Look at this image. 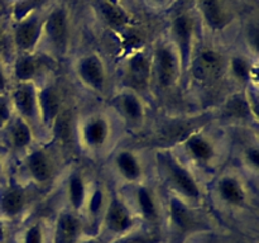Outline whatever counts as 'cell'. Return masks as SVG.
Masks as SVG:
<instances>
[{
    "label": "cell",
    "instance_id": "obj_37",
    "mask_svg": "<svg viewBox=\"0 0 259 243\" xmlns=\"http://www.w3.org/2000/svg\"><path fill=\"white\" fill-rule=\"evenodd\" d=\"M192 2H195V0H192Z\"/></svg>",
    "mask_w": 259,
    "mask_h": 243
},
{
    "label": "cell",
    "instance_id": "obj_16",
    "mask_svg": "<svg viewBox=\"0 0 259 243\" xmlns=\"http://www.w3.org/2000/svg\"><path fill=\"white\" fill-rule=\"evenodd\" d=\"M71 45L70 17L66 8L55 7L45 15L38 52L55 62L67 57Z\"/></svg>",
    "mask_w": 259,
    "mask_h": 243
},
{
    "label": "cell",
    "instance_id": "obj_5",
    "mask_svg": "<svg viewBox=\"0 0 259 243\" xmlns=\"http://www.w3.org/2000/svg\"><path fill=\"white\" fill-rule=\"evenodd\" d=\"M257 181L235 165L223 167L207 182V201L230 212H243L255 205Z\"/></svg>",
    "mask_w": 259,
    "mask_h": 243
},
{
    "label": "cell",
    "instance_id": "obj_25",
    "mask_svg": "<svg viewBox=\"0 0 259 243\" xmlns=\"http://www.w3.org/2000/svg\"><path fill=\"white\" fill-rule=\"evenodd\" d=\"M240 132V142L232 141V156L234 154L238 169L247 176L258 181L259 176V139L258 129L238 128Z\"/></svg>",
    "mask_w": 259,
    "mask_h": 243
},
{
    "label": "cell",
    "instance_id": "obj_1",
    "mask_svg": "<svg viewBox=\"0 0 259 243\" xmlns=\"http://www.w3.org/2000/svg\"><path fill=\"white\" fill-rule=\"evenodd\" d=\"M169 147L207 185L232 158V131L214 120L202 123L187 129Z\"/></svg>",
    "mask_w": 259,
    "mask_h": 243
},
{
    "label": "cell",
    "instance_id": "obj_20",
    "mask_svg": "<svg viewBox=\"0 0 259 243\" xmlns=\"http://www.w3.org/2000/svg\"><path fill=\"white\" fill-rule=\"evenodd\" d=\"M53 63L55 61L38 51L33 53H14L9 62L12 81L40 84L56 75Z\"/></svg>",
    "mask_w": 259,
    "mask_h": 243
},
{
    "label": "cell",
    "instance_id": "obj_30",
    "mask_svg": "<svg viewBox=\"0 0 259 243\" xmlns=\"http://www.w3.org/2000/svg\"><path fill=\"white\" fill-rule=\"evenodd\" d=\"M46 225L42 219H34L25 225L20 243H46Z\"/></svg>",
    "mask_w": 259,
    "mask_h": 243
},
{
    "label": "cell",
    "instance_id": "obj_19",
    "mask_svg": "<svg viewBox=\"0 0 259 243\" xmlns=\"http://www.w3.org/2000/svg\"><path fill=\"white\" fill-rule=\"evenodd\" d=\"M118 85L134 89L151 99V50L137 48L121 61Z\"/></svg>",
    "mask_w": 259,
    "mask_h": 243
},
{
    "label": "cell",
    "instance_id": "obj_31",
    "mask_svg": "<svg viewBox=\"0 0 259 243\" xmlns=\"http://www.w3.org/2000/svg\"><path fill=\"white\" fill-rule=\"evenodd\" d=\"M13 118H14V111L9 96L8 94H2L0 95V132L10 123Z\"/></svg>",
    "mask_w": 259,
    "mask_h": 243
},
{
    "label": "cell",
    "instance_id": "obj_9",
    "mask_svg": "<svg viewBox=\"0 0 259 243\" xmlns=\"http://www.w3.org/2000/svg\"><path fill=\"white\" fill-rule=\"evenodd\" d=\"M105 100L126 134H138L147 128L151 116V101L146 95L134 89L115 84Z\"/></svg>",
    "mask_w": 259,
    "mask_h": 243
},
{
    "label": "cell",
    "instance_id": "obj_28",
    "mask_svg": "<svg viewBox=\"0 0 259 243\" xmlns=\"http://www.w3.org/2000/svg\"><path fill=\"white\" fill-rule=\"evenodd\" d=\"M201 20L211 32H220L229 24V13L222 0H195Z\"/></svg>",
    "mask_w": 259,
    "mask_h": 243
},
{
    "label": "cell",
    "instance_id": "obj_11",
    "mask_svg": "<svg viewBox=\"0 0 259 243\" xmlns=\"http://www.w3.org/2000/svg\"><path fill=\"white\" fill-rule=\"evenodd\" d=\"M116 189L141 224L157 225L164 219V194L153 177Z\"/></svg>",
    "mask_w": 259,
    "mask_h": 243
},
{
    "label": "cell",
    "instance_id": "obj_8",
    "mask_svg": "<svg viewBox=\"0 0 259 243\" xmlns=\"http://www.w3.org/2000/svg\"><path fill=\"white\" fill-rule=\"evenodd\" d=\"M71 76L76 85L94 98L106 99L115 86L108 62L98 51L75 56L71 61Z\"/></svg>",
    "mask_w": 259,
    "mask_h": 243
},
{
    "label": "cell",
    "instance_id": "obj_6",
    "mask_svg": "<svg viewBox=\"0 0 259 243\" xmlns=\"http://www.w3.org/2000/svg\"><path fill=\"white\" fill-rule=\"evenodd\" d=\"M108 177L115 187L152 179L151 149L121 142L104 161Z\"/></svg>",
    "mask_w": 259,
    "mask_h": 243
},
{
    "label": "cell",
    "instance_id": "obj_15",
    "mask_svg": "<svg viewBox=\"0 0 259 243\" xmlns=\"http://www.w3.org/2000/svg\"><path fill=\"white\" fill-rule=\"evenodd\" d=\"M96 175L83 165H66L55 189L62 197V207L82 214L93 190Z\"/></svg>",
    "mask_w": 259,
    "mask_h": 243
},
{
    "label": "cell",
    "instance_id": "obj_2",
    "mask_svg": "<svg viewBox=\"0 0 259 243\" xmlns=\"http://www.w3.org/2000/svg\"><path fill=\"white\" fill-rule=\"evenodd\" d=\"M73 143L81 156L93 162H104L126 133L106 104L76 114L71 131Z\"/></svg>",
    "mask_w": 259,
    "mask_h": 243
},
{
    "label": "cell",
    "instance_id": "obj_27",
    "mask_svg": "<svg viewBox=\"0 0 259 243\" xmlns=\"http://www.w3.org/2000/svg\"><path fill=\"white\" fill-rule=\"evenodd\" d=\"M82 217L65 207L56 213L52 228V243H80L86 237Z\"/></svg>",
    "mask_w": 259,
    "mask_h": 243
},
{
    "label": "cell",
    "instance_id": "obj_21",
    "mask_svg": "<svg viewBox=\"0 0 259 243\" xmlns=\"http://www.w3.org/2000/svg\"><path fill=\"white\" fill-rule=\"evenodd\" d=\"M225 83L230 90H244L258 85V56L249 52H232L225 61Z\"/></svg>",
    "mask_w": 259,
    "mask_h": 243
},
{
    "label": "cell",
    "instance_id": "obj_7",
    "mask_svg": "<svg viewBox=\"0 0 259 243\" xmlns=\"http://www.w3.org/2000/svg\"><path fill=\"white\" fill-rule=\"evenodd\" d=\"M185 71L181 57L168 38L151 48V99L167 98L184 88Z\"/></svg>",
    "mask_w": 259,
    "mask_h": 243
},
{
    "label": "cell",
    "instance_id": "obj_22",
    "mask_svg": "<svg viewBox=\"0 0 259 243\" xmlns=\"http://www.w3.org/2000/svg\"><path fill=\"white\" fill-rule=\"evenodd\" d=\"M167 38L176 47L177 52L181 57L185 75H186L191 56L199 43L196 34V18L189 12L180 13L172 20L171 27H169V34Z\"/></svg>",
    "mask_w": 259,
    "mask_h": 243
},
{
    "label": "cell",
    "instance_id": "obj_4",
    "mask_svg": "<svg viewBox=\"0 0 259 243\" xmlns=\"http://www.w3.org/2000/svg\"><path fill=\"white\" fill-rule=\"evenodd\" d=\"M62 161V149L57 142H39L15 159L14 170L10 174L45 194L56 187L66 167Z\"/></svg>",
    "mask_w": 259,
    "mask_h": 243
},
{
    "label": "cell",
    "instance_id": "obj_26",
    "mask_svg": "<svg viewBox=\"0 0 259 243\" xmlns=\"http://www.w3.org/2000/svg\"><path fill=\"white\" fill-rule=\"evenodd\" d=\"M0 133H3L8 153L14 158V161L22 157L35 144L43 142L38 132L28 122L23 120L17 115H14V118Z\"/></svg>",
    "mask_w": 259,
    "mask_h": 243
},
{
    "label": "cell",
    "instance_id": "obj_18",
    "mask_svg": "<svg viewBox=\"0 0 259 243\" xmlns=\"http://www.w3.org/2000/svg\"><path fill=\"white\" fill-rule=\"evenodd\" d=\"M163 194L164 219L177 234H190L209 230V222L205 218L204 208L194 207L174 195L166 192Z\"/></svg>",
    "mask_w": 259,
    "mask_h": 243
},
{
    "label": "cell",
    "instance_id": "obj_13",
    "mask_svg": "<svg viewBox=\"0 0 259 243\" xmlns=\"http://www.w3.org/2000/svg\"><path fill=\"white\" fill-rule=\"evenodd\" d=\"M38 111L42 141H52L56 127L67 113L65 91L57 75L38 84Z\"/></svg>",
    "mask_w": 259,
    "mask_h": 243
},
{
    "label": "cell",
    "instance_id": "obj_24",
    "mask_svg": "<svg viewBox=\"0 0 259 243\" xmlns=\"http://www.w3.org/2000/svg\"><path fill=\"white\" fill-rule=\"evenodd\" d=\"M45 15L32 12L17 20L12 30V45L14 53L37 52L42 39Z\"/></svg>",
    "mask_w": 259,
    "mask_h": 243
},
{
    "label": "cell",
    "instance_id": "obj_23",
    "mask_svg": "<svg viewBox=\"0 0 259 243\" xmlns=\"http://www.w3.org/2000/svg\"><path fill=\"white\" fill-rule=\"evenodd\" d=\"M14 115L28 122L40 137L39 111H38V84L13 83L8 91ZM42 139V137H40Z\"/></svg>",
    "mask_w": 259,
    "mask_h": 243
},
{
    "label": "cell",
    "instance_id": "obj_34",
    "mask_svg": "<svg viewBox=\"0 0 259 243\" xmlns=\"http://www.w3.org/2000/svg\"><path fill=\"white\" fill-rule=\"evenodd\" d=\"M175 2L176 0H147V3L156 9H166L171 7Z\"/></svg>",
    "mask_w": 259,
    "mask_h": 243
},
{
    "label": "cell",
    "instance_id": "obj_32",
    "mask_svg": "<svg viewBox=\"0 0 259 243\" xmlns=\"http://www.w3.org/2000/svg\"><path fill=\"white\" fill-rule=\"evenodd\" d=\"M12 76H10L9 62H5L4 58L0 56V95L8 94L12 86Z\"/></svg>",
    "mask_w": 259,
    "mask_h": 243
},
{
    "label": "cell",
    "instance_id": "obj_12",
    "mask_svg": "<svg viewBox=\"0 0 259 243\" xmlns=\"http://www.w3.org/2000/svg\"><path fill=\"white\" fill-rule=\"evenodd\" d=\"M225 61L227 55L218 48L197 43L185 75L184 88L210 89L225 83Z\"/></svg>",
    "mask_w": 259,
    "mask_h": 243
},
{
    "label": "cell",
    "instance_id": "obj_3",
    "mask_svg": "<svg viewBox=\"0 0 259 243\" xmlns=\"http://www.w3.org/2000/svg\"><path fill=\"white\" fill-rule=\"evenodd\" d=\"M152 177L162 191L174 195L194 207L205 208L207 185L191 167L185 164L169 146L151 149Z\"/></svg>",
    "mask_w": 259,
    "mask_h": 243
},
{
    "label": "cell",
    "instance_id": "obj_33",
    "mask_svg": "<svg viewBox=\"0 0 259 243\" xmlns=\"http://www.w3.org/2000/svg\"><path fill=\"white\" fill-rule=\"evenodd\" d=\"M10 175V166L5 154L0 152V182L5 181Z\"/></svg>",
    "mask_w": 259,
    "mask_h": 243
},
{
    "label": "cell",
    "instance_id": "obj_36",
    "mask_svg": "<svg viewBox=\"0 0 259 243\" xmlns=\"http://www.w3.org/2000/svg\"><path fill=\"white\" fill-rule=\"evenodd\" d=\"M5 46V34H4V30L2 29V27H0V51H2V48Z\"/></svg>",
    "mask_w": 259,
    "mask_h": 243
},
{
    "label": "cell",
    "instance_id": "obj_29",
    "mask_svg": "<svg viewBox=\"0 0 259 243\" xmlns=\"http://www.w3.org/2000/svg\"><path fill=\"white\" fill-rule=\"evenodd\" d=\"M100 10L106 23L115 29H121L131 22V15L114 0H103L100 3Z\"/></svg>",
    "mask_w": 259,
    "mask_h": 243
},
{
    "label": "cell",
    "instance_id": "obj_10",
    "mask_svg": "<svg viewBox=\"0 0 259 243\" xmlns=\"http://www.w3.org/2000/svg\"><path fill=\"white\" fill-rule=\"evenodd\" d=\"M259 86H249L244 90H230L218 105L212 120L229 129H258Z\"/></svg>",
    "mask_w": 259,
    "mask_h": 243
},
{
    "label": "cell",
    "instance_id": "obj_17",
    "mask_svg": "<svg viewBox=\"0 0 259 243\" xmlns=\"http://www.w3.org/2000/svg\"><path fill=\"white\" fill-rule=\"evenodd\" d=\"M40 195L42 192L10 174L5 181L0 182V219L8 222L25 217Z\"/></svg>",
    "mask_w": 259,
    "mask_h": 243
},
{
    "label": "cell",
    "instance_id": "obj_35",
    "mask_svg": "<svg viewBox=\"0 0 259 243\" xmlns=\"http://www.w3.org/2000/svg\"><path fill=\"white\" fill-rule=\"evenodd\" d=\"M5 240V228H4V220L0 219V243Z\"/></svg>",
    "mask_w": 259,
    "mask_h": 243
},
{
    "label": "cell",
    "instance_id": "obj_14",
    "mask_svg": "<svg viewBox=\"0 0 259 243\" xmlns=\"http://www.w3.org/2000/svg\"><path fill=\"white\" fill-rule=\"evenodd\" d=\"M111 184V182H110ZM141 223L126 204L124 197L114 185H111L108 201L101 217L98 234L101 239H113L114 242L134 234Z\"/></svg>",
    "mask_w": 259,
    "mask_h": 243
}]
</instances>
